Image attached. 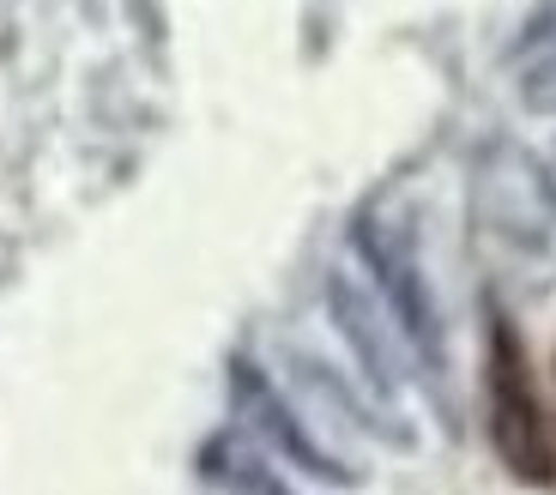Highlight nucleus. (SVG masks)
<instances>
[{"label": "nucleus", "mask_w": 556, "mask_h": 495, "mask_svg": "<svg viewBox=\"0 0 556 495\" xmlns=\"http://www.w3.org/2000/svg\"><path fill=\"white\" fill-rule=\"evenodd\" d=\"M544 181H551V188H556V157H551V164H544Z\"/></svg>", "instance_id": "nucleus-1"}]
</instances>
